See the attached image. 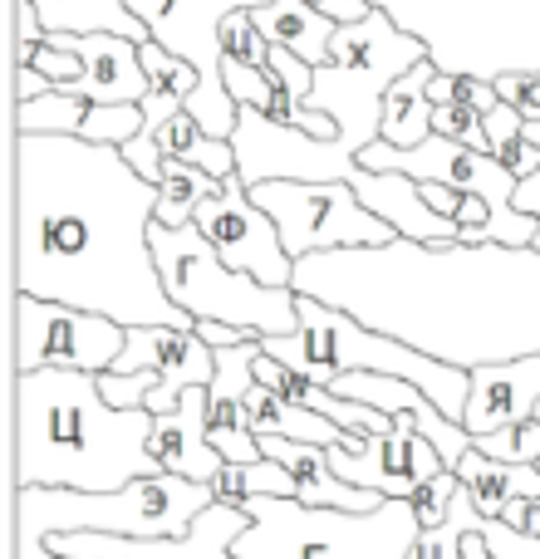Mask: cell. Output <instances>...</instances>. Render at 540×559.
<instances>
[{"label":"cell","mask_w":540,"mask_h":559,"mask_svg":"<svg viewBox=\"0 0 540 559\" xmlns=\"http://www.w3.org/2000/svg\"><path fill=\"white\" fill-rule=\"evenodd\" d=\"M261 5H270V0H128V10L153 29L157 45H167L187 64H197L202 94L187 104V114H197V123L212 138H236V118H242V108L232 104L222 79V25L236 10Z\"/></svg>","instance_id":"9c48e42d"},{"label":"cell","mask_w":540,"mask_h":559,"mask_svg":"<svg viewBox=\"0 0 540 559\" xmlns=\"http://www.w3.org/2000/svg\"><path fill=\"white\" fill-rule=\"evenodd\" d=\"M251 531V515L232 501H216L167 540H124V535H49V555L59 559H236V540Z\"/></svg>","instance_id":"4fadbf2b"},{"label":"cell","mask_w":540,"mask_h":559,"mask_svg":"<svg viewBox=\"0 0 540 559\" xmlns=\"http://www.w3.org/2000/svg\"><path fill=\"white\" fill-rule=\"evenodd\" d=\"M222 59H236V64H251V69L270 64V39L261 35V25H256L251 10L226 15V25H222Z\"/></svg>","instance_id":"4dcf8cb0"},{"label":"cell","mask_w":540,"mask_h":559,"mask_svg":"<svg viewBox=\"0 0 540 559\" xmlns=\"http://www.w3.org/2000/svg\"><path fill=\"white\" fill-rule=\"evenodd\" d=\"M462 555H467V559H492V550H486V545H482V535H467Z\"/></svg>","instance_id":"f6af8a7d"},{"label":"cell","mask_w":540,"mask_h":559,"mask_svg":"<svg viewBox=\"0 0 540 559\" xmlns=\"http://www.w3.org/2000/svg\"><path fill=\"white\" fill-rule=\"evenodd\" d=\"M433 133H437V138H453V143H467V147H477V153L492 157V143H486L482 114H472V108H457V104L437 108V114H433Z\"/></svg>","instance_id":"d590c367"},{"label":"cell","mask_w":540,"mask_h":559,"mask_svg":"<svg viewBox=\"0 0 540 559\" xmlns=\"http://www.w3.org/2000/svg\"><path fill=\"white\" fill-rule=\"evenodd\" d=\"M423 59H433V45L423 35H408L388 5H374L359 25L334 29V55H329L325 69H315V88H309L305 104L339 123V138L325 143L329 182H349V173L359 167V153L368 143H378L384 94Z\"/></svg>","instance_id":"3957f363"},{"label":"cell","mask_w":540,"mask_h":559,"mask_svg":"<svg viewBox=\"0 0 540 559\" xmlns=\"http://www.w3.org/2000/svg\"><path fill=\"white\" fill-rule=\"evenodd\" d=\"M457 481L472 496V506L486 521H506L516 501H540V466H512V462H492L472 447L457 462Z\"/></svg>","instance_id":"d6986e66"},{"label":"cell","mask_w":540,"mask_h":559,"mask_svg":"<svg viewBox=\"0 0 540 559\" xmlns=\"http://www.w3.org/2000/svg\"><path fill=\"white\" fill-rule=\"evenodd\" d=\"M128 344V329L108 314L55 299L15 295V373L39 368H79V373H108Z\"/></svg>","instance_id":"30bf717a"},{"label":"cell","mask_w":540,"mask_h":559,"mask_svg":"<svg viewBox=\"0 0 540 559\" xmlns=\"http://www.w3.org/2000/svg\"><path fill=\"white\" fill-rule=\"evenodd\" d=\"M39 10L49 35H124L133 45H148L153 29L128 10V0H30Z\"/></svg>","instance_id":"7402d4cb"},{"label":"cell","mask_w":540,"mask_h":559,"mask_svg":"<svg viewBox=\"0 0 540 559\" xmlns=\"http://www.w3.org/2000/svg\"><path fill=\"white\" fill-rule=\"evenodd\" d=\"M192 226L216 246V255H222L232 271L256 275L261 285H275V289H295V261H290L285 246H280L275 222L251 202V187L242 182V173L226 177L222 192L197 206Z\"/></svg>","instance_id":"7c38bea8"},{"label":"cell","mask_w":540,"mask_h":559,"mask_svg":"<svg viewBox=\"0 0 540 559\" xmlns=\"http://www.w3.org/2000/svg\"><path fill=\"white\" fill-rule=\"evenodd\" d=\"M536 407H540V354L482 364L472 368V397H467L462 427L472 437H492L502 427L531 423Z\"/></svg>","instance_id":"9a60e30c"},{"label":"cell","mask_w":540,"mask_h":559,"mask_svg":"<svg viewBox=\"0 0 540 559\" xmlns=\"http://www.w3.org/2000/svg\"><path fill=\"white\" fill-rule=\"evenodd\" d=\"M256 25H261V35L270 39V45L290 49V55H300L305 64L325 69L329 55H334V20L319 15L309 0H270V5L251 10Z\"/></svg>","instance_id":"ffe728a7"},{"label":"cell","mask_w":540,"mask_h":559,"mask_svg":"<svg viewBox=\"0 0 540 559\" xmlns=\"http://www.w3.org/2000/svg\"><path fill=\"white\" fill-rule=\"evenodd\" d=\"M55 559H59V555H55Z\"/></svg>","instance_id":"c3c4849f"},{"label":"cell","mask_w":540,"mask_h":559,"mask_svg":"<svg viewBox=\"0 0 540 559\" xmlns=\"http://www.w3.org/2000/svg\"><path fill=\"white\" fill-rule=\"evenodd\" d=\"M329 466L344 476L349 486H364L378 491L384 501H413L418 486H427L437 472H447L443 452L418 432V417L403 413L394 417V432L388 437H359L349 432L339 447H325Z\"/></svg>","instance_id":"8fae6325"},{"label":"cell","mask_w":540,"mask_h":559,"mask_svg":"<svg viewBox=\"0 0 540 559\" xmlns=\"http://www.w3.org/2000/svg\"><path fill=\"white\" fill-rule=\"evenodd\" d=\"M148 447H153L157 472L216 486V476L226 472V456L207 437V388H187L173 413L153 417V442Z\"/></svg>","instance_id":"e0dca14e"},{"label":"cell","mask_w":540,"mask_h":559,"mask_svg":"<svg viewBox=\"0 0 540 559\" xmlns=\"http://www.w3.org/2000/svg\"><path fill=\"white\" fill-rule=\"evenodd\" d=\"M526 531L540 535V501H531V511H526Z\"/></svg>","instance_id":"bcb514c9"},{"label":"cell","mask_w":540,"mask_h":559,"mask_svg":"<svg viewBox=\"0 0 540 559\" xmlns=\"http://www.w3.org/2000/svg\"><path fill=\"white\" fill-rule=\"evenodd\" d=\"M157 373V393L148 397V413L163 417L183 403L187 388H212L216 378V348L197 329H167V324H138L128 329V344L118 354L114 373Z\"/></svg>","instance_id":"5bb4252c"},{"label":"cell","mask_w":540,"mask_h":559,"mask_svg":"<svg viewBox=\"0 0 540 559\" xmlns=\"http://www.w3.org/2000/svg\"><path fill=\"white\" fill-rule=\"evenodd\" d=\"M502 104H512L526 123H540V69H502L492 74Z\"/></svg>","instance_id":"1f68e13d"},{"label":"cell","mask_w":540,"mask_h":559,"mask_svg":"<svg viewBox=\"0 0 540 559\" xmlns=\"http://www.w3.org/2000/svg\"><path fill=\"white\" fill-rule=\"evenodd\" d=\"M45 94H55V84H49L35 64H15V104H35V98H45Z\"/></svg>","instance_id":"b9f144b4"},{"label":"cell","mask_w":540,"mask_h":559,"mask_svg":"<svg viewBox=\"0 0 540 559\" xmlns=\"http://www.w3.org/2000/svg\"><path fill=\"white\" fill-rule=\"evenodd\" d=\"M246 427L256 437H285V442H315V447H339L344 442V427H334L329 417L309 413V407H295L290 397L270 393V388L256 383L246 393Z\"/></svg>","instance_id":"603a6c76"},{"label":"cell","mask_w":540,"mask_h":559,"mask_svg":"<svg viewBox=\"0 0 540 559\" xmlns=\"http://www.w3.org/2000/svg\"><path fill=\"white\" fill-rule=\"evenodd\" d=\"M157 182L124 147L84 138H10V241L15 295L94 309L124 329H197L167 299L153 255Z\"/></svg>","instance_id":"6da1fadb"},{"label":"cell","mask_w":540,"mask_h":559,"mask_svg":"<svg viewBox=\"0 0 540 559\" xmlns=\"http://www.w3.org/2000/svg\"><path fill=\"white\" fill-rule=\"evenodd\" d=\"M261 348L270 358H280V364L309 373L325 388L344 373H394L403 383L423 388L453 423H462L467 397H472V373L467 368L443 364V358L423 354V348L403 344V338L384 334V329H368L364 319L344 314V309L325 305V299H309V295H300L295 334L261 338Z\"/></svg>","instance_id":"5b68a950"},{"label":"cell","mask_w":540,"mask_h":559,"mask_svg":"<svg viewBox=\"0 0 540 559\" xmlns=\"http://www.w3.org/2000/svg\"><path fill=\"white\" fill-rule=\"evenodd\" d=\"M197 334H202L212 348H236V344H251V334H246V329L216 324V319H202V324H197Z\"/></svg>","instance_id":"ee69618b"},{"label":"cell","mask_w":540,"mask_h":559,"mask_svg":"<svg viewBox=\"0 0 540 559\" xmlns=\"http://www.w3.org/2000/svg\"><path fill=\"white\" fill-rule=\"evenodd\" d=\"M153 255L163 289L183 314L216 319V324L246 329L251 338H275L300 329V295L295 289L261 285L256 275H242L216 255V246L207 241L197 226H157L153 222Z\"/></svg>","instance_id":"52a82bcc"},{"label":"cell","mask_w":540,"mask_h":559,"mask_svg":"<svg viewBox=\"0 0 540 559\" xmlns=\"http://www.w3.org/2000/svg\"><path fill=\"white\" fill-rule=\"evenodd\" d=\"M222 79H226V94H232L236 108H261V114H270V74L266 69L222 59Z\"/></svg>","instance_id":"d6a6232c"},{"label":"cell","mask_w":540,"mask_h":559,"mask_svg":"<svg viewBox=\"0 0 540 559\" xmlns=\"http://www.w3.org/2000/svg\"><path fill=\"white\" fill-rule=\"evenodd\" d=\"M433 79H437V64L423 59L413 64L394 88L384 94V123H378V138L394 147H423L433 138Z\"/></svg>","instance_id":"44dd1931"},{"label":"cell","mask_w":540,"mask_h":559,"mask_svg":"<svg viewBox=\"0 0 540 559\" xmlns=\"http://www.w3.org/2000/svg\"><path fill=\"white\" fill-rule=\"evenodd\" d=\"M138 133H143V108L138 104H89V118L79 128V138L98 147H128Z\"/></svg>","instance_id":"f1b7e54d"},{"label":"cell","mask_w":540,"mask_h":559,"mask_svg":"<svg viewBox=\"0 0 540 559\" xmlns=\"http://www.w3.org/2000/svg\"><path fill=\"white\" fill-rule=\"evenodd\" d=\"M251 531L236 540V559H408L423 535L413 501H384L368 515L315 511L280 496H246Z\"/></svg>","instance_id":"8992f818"},{"label":"cell","mask_w":540,"mask_h":559,"mask_svg":"<svg viewBox=\"0 0 540 559\" xmlns=\"http://www.w3.org/2000/svg\"><path fill=\"white\" fill-rule=\"evenodd\" d=\"M45 39H49V29H45V20H39V10L30 5V0H15V45L35 49V45H45Z\"/></svg>","instance_id":"ab89813d"},{"label":"cell","mask_w":540,"mask_h":559,"mask_svg":"<svg viewBox=\"0 0 540 559\" xmlns=\"http://www.w3.org/2000/svg\"><path fill=\"white\" fill-rule=\"evenodd\" d=\"M266 74H270V114L266 118L295 128L309 104V88H315V64H305L300 55H290V49H280V45H270Z\"/></svg>","instance_id":"d4e9b609"},{"label":"cell","mask_w":540,"mask_h":559,"mask_svg":"<svg viewBox=\"0 0 540 559\" xmlns=\"http://www.w3.org/2000/svg\"><path fill=\"white\" fill-rule=\"evenodd\" d=\"M457 472H437L427 486H418V496H413V511H418V521H423V531H437V525L447 521V511H453V496H457Z\"/></svg>","instance_id":"8d00e7d4"},{"label":"cell","mask_w":540,"mask_h":559,"mask_svg":"<svg viewBox=\"0 0 540 559\" xmlns=\"http://www.w3.org/2000/svg\"><path fill=\"white\" fill-rule=\"evenodd\" d=\"M153 413L114 407L98 373H15V491H118L157 476Z\"/></svg>","instance_id":"7a4b0ae2"},{"label":"cell","mask_w":540,"mask_h":559,"mask_svg":"<svg viewBox=\"0 0 540 559\" xmlns=\"http://www.w3.org/2000/svg\"><path fill=\"white\" fill-rule=\"evenodd\" d=\"M216 506V486L187 476H138L118 491H15V559H55L49 535H124V540H167Z\"/></svg>","instance_id":"277c9868"},{"label":"cell","mask_w":540,"mask_h":559,"mask_svg":"<svg viewBox=\"0 0 540 559\" xmlns=\"http://www.w3.org/2000/svg\"><path fill=\"white\" fill-rule=\"evenodd\" d=\"M49 45L79 55L84 64V84L79 98L89 104H143L148 98V74H143V55L133 39L124 35H49Z\"/></svg>","instance_id":"ac0fdd59"},{"label":"cell","mask_w":540,"mask_h":559,"mask_svg":"<svg viewBox=\"0 0 540 559\" xmlns=\"http://www.w3.org/2000/svg\"><path fill=\"white\" fill-rule=\"evenodd\" d=\"M84 118H89V98L55 88V94L35 98V104H15L10 128L15 133H45V138H79Z\"/></svg>","instance_id":"484cf974"},{"label":"cell","mask_w":540,"mask_h":559,"mask_svg":"<svg viewBox=\"0 0 540 559\" xmlns=\"http://www.w3.org/2000/svg\"><path fill=\"white\" fill-rule=\"evenodd\" d=\"M222 187H226L222 177L202 173V167L183 163V157H163V177H157V226H173V231L192 226L197 206L212 202Z\"/></svg>","instance_id":"cb8c5ba5"},{"label":"cell","mask_w":540,"mask_h":559,"mask_svg":"<svg viewBox=\"0 0 540 559\" xmlns=\"http://www.w3.org/2000/svg\"><path fill=\"white\" fill-rule=\"evenodd\" d=\"M526 138L540 147V123H526ZM516 212H526V216H536V222H540V173L526 177V182L516 187Z\"/></svg>","instance_id":"7bdbcfd3"},{"label":"cell","mask_w":540,"mask_h":559,"mask_svg":"<svg viewBox=\"0 0 540 559\" xmlns=\"http://www.w3.org/2000/svg\"><path fill=\"white\" fill-rule=\"evenodd\" d=\"M25 64H35L39 74H45L55 88H64V94H79V84H84V64H79V55H69V49L49 45V39L30 49Z\"/></svg>","instance_id":"836d02e7"},{"label":"cell","mask_w":540,"mask_h":559,"mask_svg":"<svg viewBox=\"0 0 540 559\" xmlns=\"http://www.w3.org/2000/svg\"><path fill=\"white\" fill-rule=\"evenodd\" d=\"M536 417H540V407H536Z\"/></svg>","instance_id":"7dc6e473"},{"label":"cell","mask_w":540,"mask_h":559,"mask_svg":"<svg viewBox=\"0 0 540 559\" xmlns=\"http://www.w3.org/2000/svg\"><path fill=\"white\" fill-rule=\"evenodd\" d=\"M349 187L354 197L398 231V241H418V246H457L462 231L457 222L437 216L423 197V182H413L408 173H368V167H354L349 173Z\"/></svg>","instance_id":"2e32d148"},{"label":"cell","mask_w":540,"mask_h":559,"mask_svg":"<svg viewBox=\"0 0 540 559\" xmlns=\"http://www.w3.org/2000/svg\"><path fill=\"white\" fill-rule=\"evenodd\" d=\"M309 5H315L319 15H329L334 25H359V20H364L378 0H309Z\"/></svg>","instance_id":"60d3db41"},{"label":"cell","mask_w":540,"mask_h":559,"mask_svg":"<svg viewBox=\"0 0 540 559\" xmlns=\"http://www.w3.org/2000/svg\"><path fill=\"white\" fill-rule=\"evenodd\" d=\"M98 388H104V397L114 407H128V413L143 407L148 413V397L157 393V373H148V368H138V373H114V368H108V373H98Z\"/></svg>","instance_id":"e575fe53"},{"label":"cell","mask_w":540,"mask_h":559,"mask_svg":"<svg viewBox=\"0 0 540 559\" xmlns=\"http://www.w3.org/2000/svg\"><path fill=\"white\" fill-rule=\"evenodd\" d=\"M482 531H486V515L477 511L472 496L457 486L447 521L437 525V531H423V535H418V545H413V555H408V559H467V555H462L467 535H482Z\"/></svg>","instance_id":"4316f807"},{"label":"cell","mask_w":540,"mask_h":559,"mask_svg":"<svg viewBox=\"0 0 540 559\" xmlns=\"http://www.w3.org/2000/svg\"><path fill=\"white\" fill-rule=\"evenodd\" d=\"M472 447L492 462H512V466H540V417L521 427H502L492 437H472Z\"/></svg>","instance_id":"f546056e"},{"label":"cell","mask_w":540,"mask_h":559,"mask_svg":"<svg viewBox=\"0 0 540 559\" xmlns=\"http://www.w3.org/2000/svg\"><path fill=\"white\" fill-rule=\"evenodd\" d=\"M251 202L275 222L290 261L319 251H374L398 241L394 226L378 222L349 182H261L251 187Z\"/></svg>","instance_id":"ba28073f"},{"label":"cell","mask_w":540,"mask_h":559,"mask_svg":"<svg viewBox=\"0 0 540 559\" xmlns=\"http://www.w3.org/2000/svg\"><path fill=\"white\" fill-rule=\"evenodd\" d=\"M246 496H280V501H300V486L295 476L285 472L280 462H256V466H226L222 476H216V501H232L242 506Z\"/></svg>","instance_id":"83f0119b"},{"label":"cell","mask_w":540,"mask_h":559,"mask_svg":"<svg viewBox=\"0 0 540 559\" xmlns=\"http://www.w3.org/2000/svg\"><path fill=\"white\" fill-rule=\"evenodd\" d=\"M482 128H486V143H492V157H496V163H506V157L516 153V143L526 138V118L516 114L512 104H496L492 114L482 118Z\"/></svg>","instance_id":"f35d334b"},{"label":"cell","mask_w":540,"mask_h":559,"mask_svg":"<svg viewBox=\"0 0 540 559\" xmlns=\"http://www.w3.org/2000/svg\"><path fill=\"white\" fill-rule=\"evenodd\" d=\"M207 138H212V133L197 123V114H187V108H183V114H177L173 123L163 128L157 147H163V157H183V163L197 167V157H202V143H207Z\"/></svg>","instance_id":"74e56055"}]
</instances>
